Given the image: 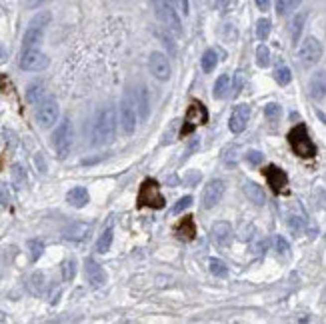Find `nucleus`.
<instances>
[{
  "mask_svg": "<svg viewBox=\"0 0 326 324\" xmlns=\"http://www.w3.org/2000/svg\"><path fill=\"white\" fill-rule=\"evenodd\" d=\"M246 158H248V162H250L252 166H258L264 156H262V152H258V150H250V152L246 154Z\"/></svg>",
  "mask_w": 326,
  "mask_h": 324,
  "instance_id": "44",
  "label": "nucleus"
},
{
  "mask_svg": "<svg viewBox=\"0 0 326 324\" xmlns=\"http://www.w3.org/2000/svg\"><path fill=\"white\" fill-rule=\"evenodd\" d=\"M224 196V180L212 178L202 190V208H214Z\"/></svg>",
  "mask_w": 326,
  "mask_h": 324,
  "instance_id": "13",
  "label": "nucleus"
},
{
  "mask_svg": "<svg viewBox=\"0 0 326 324\" xmlns=\"http://www.w3.org/2000/svg\"><path fill=\"white\" fill-rule=\"evenodd\" d=\"M58 114H60L58 102L54 98H46L36 108V122H38L40 128H50L58 120Z\"/></svg>",
  "mask_w": 326,
  "mask_h": 324,
  "instance_id": "9",
  "label": "nucleus"
},
{
  "mask_svg": "<svg viewBox=\"0 0 326 324\" xmlns=\"http://www.w3.org/2000/svg\"><path fill=\"white\" fill-rule=\"evenodd\" d=\"M4 60H6V50L0 46V62H4Z\"/></svg>",
  "mask_w": 326,
  "mask_h": 324,
  "instance_id": "50",
  "label": "nucleus"
},
{
  "mask_svg": "<svg viewBox=\"0 0 326 324\" xmlns=\"http://www.w3.org/2000/svg\"><path fill=\"white\" fill-rule=\"evenodd\" d=\"M298 58L304 66H312L316 64L320 58H322V44L314 38V36H308L304 38V42L300 44L298 48Z\"/></svg>",
  "mask_w": 326,
  "mask_h": 324,
  "instance_id": "10",
  "label": "nucleus"
},
{
  "mask_svg": "<svg viewBox=\"0 0 326 324\" xmlns=\"http://www.w3.org/2000/svg\"><path fill=\"white\" fill-rule=\"evenodd\" d=\"M316 114H318V118H320V120H322V122H324V124H326V114H324V112H320V110H318V112H316Z\"/></svg>",
  "mask_w": 326,
  "mask_h": 324,
  "instance_id": "51",
  "label": "nucleus"
},
{
  "mask_svg": "<svg viewBox=\"0 0 326 324\" xmlns=\"http://www.w3.org/2000/svg\"><path fill=\"white\" fill-rule=\"evenodd\" d=\"M254 2H256V6L260 10H268L270 8V0H254Z\"/></svg>",
  "mask_w": 326,
  "mask_h": 324,
  "instance_id": "47",
  "label": "nucleus"
},
{
  "mask_svg": "<svg viewBox=\"0 0 326 324\" xmlns=\"http://www.w3.org/2000/svg\"><path fill=\"white\" fill-rule=\"evenodd\" d=\"M274 78H276V82H278L280 86H286V84L292 80V72H290L288 66H278V68L274 70Z\"/></svg>",
  "mask_w": 326,
  "mask_h": 324,
  "instance_id": "31",
  "label": "nucleus"
},
{
  "mask_svg": "<svg viewBox=\"0 0 326 324\" xmlns=\"http://www.w3.org/2000/svg\"><path fill=\"white\" fill-rule=\"evenodd\" d=\"M210 234H212V240H214V244H216V246H220V248L228 246V244L232 242V236H234V232H232V226H230L228 222H216V224L212 226Z\"/></svg>",
  "mask_w": 326,
  "mask_h": 324,
  "instance_id": "16",
  "label": "nucleus"
},
{
  "mask_svg": "<svg viewBox=\"0 0 326 324\" xmlns=\"http://www.w3.org/2000/svg\"><path fill=\"white\" fill-rule=\"evenodd\" d=\"M74 276H76V262L72 258L64 260V264H62V278L66 282H70V280H74Z\"/></svg>",
  "mask_w": 326,
  "mask_h": 324,
  "instance_id": "39",
  "label": "nucleus"
},
{
  "mask_svg": "<svg viewBox=\"0 0 326 324\" xmlns=\"http://www.w3.org/2000/svg\"><path fill=\"white\" fill-rule=\"evenodd\" d=\"M72 140H74L72 124H70L68 118H64V120L58 124V128L54 130V134H52V146H54L56 156H58L60 160H64V158L70 154V150H72Z\"/></svg>",
  "mask_w": 326,
  "mask_h": 324,
  "instance_id": "6",
  "label": "nucleus"
},
{
  "mask_svg": "<svg viewBox=\"0 0 326 324\" xmlns=\"http://www.w3.org/2000/svg\"><path fill=\"white\" fill-rule=\"evenodd\" d=\"M66 202H68L70 206H74V208L86 206V204H88V190H86L84 186H74V188H70L68 194H66Z\"/></svg>",
  "mask_w": 326,
  "mask_h": 324,
  "instance_id": "20",
  "label": "nucleus"
},
{
  "mask_svg": "<svg viewBox=\"0 0 326 324\" xmlns=\"http://www.w3.org/2000/svg\"><path fill=\"white\" fill-rule=\"evenodd\" d=\"M210 272L214 274V276H218V278H224L226 274H228V268H226V264L222 262V260H218V258H210Z\"/></svg>",
  "mask_w": 326,
  "mask_h": 324,
  "instance_id": "34",
  "label": "nucleus"
},
{
  "mask_svg": "<svg viewBox=\"0 0 326 324\" xmlns=\"http://www.w3.org/2000/svg\"><path fill=\"white\" fill-rule=\"evenodd\" d=\"M244 194H246L248 200L254 202L256 206H262V204L266 202V194H264V190H262L256 182H246V184H244Z\"/></svg>",
  "mask_w": 326,
  "mask_h": 324,
  "instance_id": "21",
  "label": "nucleus"
},
{
  "mask_svg": "<svg viewBox=\"0 0 326 324\" xmlns=\"http://www.w3.org/2000/svg\"><path fill=\"white\" fill-rule=\"evenodd\" d=\"M118 122H120V128H122V132L126 136L134 134L136 124H138V114H136V96L130 90L124 92V96L120 100V118H118Z\"/></svg>",
  "mask_w": 326,
  "mask_h": 324,
  "instance_id": "5",
  "label": "nucleus"
},
{
  "mask_svg": "<svg viewBox=\"0 0 326 324\" xmlns=\"http://www.w3.org/2000/svg\"><path fill=\"white\" fill-rule=\"evenodd\" d=\"M206 122H208V110H206V106L202 102H198V100H192V104L186 110V116H184V124L180 128V134L182 136L192 134L198 126H202Z\"/></svg>",
  "mask_w": 326,
  "mask_h": 324,
  "instance_id": "8",
  "label": "nucleus"
},
{
  "mask_svg": "<svg viewBox=\"0 0 326 324\" xmlns=\"http://www.w3.org/2000/svg\"><path fill=\"white\" fill-rule=\"evenodd\" d=\"M30 290L34 294H42V290H44V274L42 272H34L30 276Z\"/></svg>",
  "mask_w": 326,
  "mask_h": 324,
  "instance_id": "36",
  "label": "nucleus"
},
{
  "mask_svg": "<svg viewBox=\"0 0 326 324\" xmlns=\"http://www.w3.org/2000/svg\"><path fill=\"white\" fill-rule=\"evenodd\" d=\"M230 88H232V86H230V76H228V74H220V76L216 78V82H214L212 96H214L216 100H222V98L228 96Z\"/></svg>",
  "mask_w": 326,
  "mask_h": 324,
  "instance_id": "22",
  "label": "nucleus"
},
{
  "mask_svg": "<svg viewBox=\"0 0 326 324\" xmlns=\"http://www.w3.org/2000/svg\"><path fill=\"white\" fill-rule=\"evenodd\" d=\"M264 114H266V118H268L270 122H278L280 116H282V106L276 104V102H270V104H266Z\"/></svg>",
  "mask_w": 326,
  "mask_h": 324,
  "instance_id": "32",
  "label": "nucleus"
},
{
  "mask_svg": "<svg viewBox=\"0 0 326 324\" xmlns=\"http://www.w3.org/2000/svg\"><path fill=\"white\" fill-rule=\"evenodd\" d=\"M26 246H28V250H30V258H32V260H38V258L42 256V252H44V242L38 240V238L28 240Z\"/></svg>",
  "mask_w": 326,
  "mask_h": 324,
  "instance_id": "30",
  "label": "nucleus"
},
{
  "mask_svg": "<svg viewBox=\"0 0 326 324\" xmlns=\"http://www.w3.org/2000/svg\"><path fill=\"white\" fill-rule=\"evenodd\" d=\"M178 2H180L182 12H184V14H188V0H178Z\"/></svg>",
  "mask_w": 326,
  "mask_h": 324,
  "instance_id": "48",
  "label": "nucleus"
},
{
  "mask_svg": "<svg viewBox=\"0 0 326 324\" xmlns=\"http://www.w3.org/2000/svg\"><path fill=\"white\" fill-rule=\"evenodd\" d=\"M116 112L112 106H104L94 120V144L104 146L114 140L116 134Z\"/></svg>",
  "mask_w": 326,
  "mask_h": 324,
  "instance_id": "1",
  "label": "nucleus"
},
{
  "mask_svg": "<svg viewBox=\"0 0 326 324\" xmlns=\"http://www.w3.org/2000/svg\"><path fill=\"white\" fill-rule=\"evenodd\" d=\"M36 164L40 166V172H46V166H44V160L40 156H36Z\"/></svg>",
  "mask_w": 326,
  "mask_h": 324,
  "instance_id": "49",
  "label": "nucleus"
},
{
  "mask_svg": "<svg viewBox=\"0 0 326 324\" xmlns=\"http://www.w3.org/2000/svg\"><path fill=\"white\" fill-rule=\"evenodd\" d=\"M300 2H302V0H278L276 10H278V14H288V12L296 10L300 6Z\"/></svg>",
  "mask_w": 326,
  "mask_h": 324,
  "instance_id": "29",
  "label": "nucleus"
},
{
  "mask_svg": "<svg viewBox=\"0 0 326 324\" xmlns=\"http://www.w3.org/2000/svg\"><path fill=\"white\" fill-rule=\"evenodd\" d=\"M152 6H154V14H156V18L166 26L168 32H174L176 36L182 34V22H180L178 12L174 10V6H172L170 0H154Z\"/></svg>",
  "mask_w": 326,
  "mask_h": 324,
  "instance_id": "3",
  "label": "nucleus"
},
{
  "mask_svg": "<svg viewBox=\"0 0 326 324\" xmlns=\"http://www.w3.org/2000/svg\"><path fill=\"white\" fill-rule=\"evenodd\" d=\"M174 234H176L180 240H186V242L194 240V236H196V224H194V218H192V216L182 218V220L174 226Z\"/></svg>",
  "mask_w": 326,
  "mask_h": 324,
  "instance_id": "18",
  "label": "nucleus"
},
{
  "mask_svg": "<svg viewBox=\"0 0 326 324\" xmlns=\"http://www.w3.org/2000/svg\"><path fill=\"white\" fill-rule=\"evenodd\" d=\"M192 200H194V198H192L190 194H188V196H182V198L172 206V214H180L182 210H186V208L192 204Z\"/></svg>",
  "mask_w": 326,
  "mask_h": 324,
  "instance_id": "41",
  "label": "nucleus"
},
{
  "mask_svg": "<svg viewBox=\"0 0 326 324\" xmlns=\"http://www.w3.org/2000/svg\"><path fill=\"white\" fill-rule=\"evenodd\" d=\"M86 278H88V282H90L94 288L106 284V272H104V268H102L98 262L90 260V258L86 260Z\"/></svg>",
  "mask_w": 326,
  "mask_h": 324,
  "instance_id": "17",
  "label": "nucleus"
},
{
  "mask_svg": "<svg viewBox=\"0 0 326 324\" xmlns=\"http://www.w3.org/2000/svg\"><path fill=\"white\" fill-rule=\"evenodd\" d=\"M136 104H138V110H140V118L146 120L148 114H150V94H148V90L144 86L136 94Z\"/></svg>",
  "mask_w": 326,
  "mask_h": 324,
  "instance_id": "24",
  "label": "nucleus"
},
{
  "mask_svg": "<svg viewBox=\"0 0 326 324\" xmlns=\"http://www.w3.org/2000/svg\"><path fill=\"white\" fill-rule=\"evenodd\" d=\"M112 238H114V230H112V228H106V230L100 234L98 242H96V250H98L100 254L108 252V250H110V244H112Z\"/></svg>",
  "mask_w": 326,
  "mask_h": 324,
  "instance_id": "26",
  "label": "nucleus"
},
{
  "mask_svg": "<svg viewBox=\"0 0 326 324\" xmlns=\"http://www.w3.org/2000/svg\"><path fill=\"white\" fill-rule=\"evenodd\" d=\"M48 22H50L48 12H40L30 20V24H28V28L24 32V38H22V48L24 50L26 48H36V44L42 40V34H44V28L48 26Z\"/></svg>",
  "mask_w": 326,
  "mask_h": 324,
  "instance_id": "7",
  "label": "nucleus"
},
{
  "mask_svg": "<svg viewBox=\"0 0 326 324\" xmlns=\"http://www.w3.org/2000/svg\"><path fill=\"white\" fill-rule=\"evenodd\" d=\"M264 176H266L268 186L272 188L274 194H280V192L286 188V184H288V176H286V172H284L282 168L274 166V164H270V166L264 168Z\"/></svg>",
  "mask_w": 326,
  "mask_h": 324,
  "instance_id": "14",
  "label": "nucleus"
},
{
  "mask_svg": "<svg viewBox=\"0 0 326 324\" xmlns=\"http://www.w3.org/2000/svg\"><path fill=\"white\" fill-rule=\"evenodd\" d=\"M274 246H276V252H278V254H288V250H290L288 242H286L282 236H276V238H274Z\"/></svg>",
  "mask_w": 326,
  "mask_h": 324,
  "instance_id": "43",
  "label": "nucleus"
},
{
  "mask_svg": "<svg viewBox=\"0 0 326 324\" xmlns=\"http://www.w3.org/2000/svg\"><path fill=\"white\" fill-rule=\"evenodd\" d=\"M136 204H138V208H144V206H148V208H156V210L164 208L166 200H164V196H162L160 186H158V182H156L154 178H146V180H142L140 190H138Z\"/></svg>",
  "mask_w": 326,
  "mask_h": 324,
  "instance_id": "2",
  "label": "nucleus"
},
{
  "mask_svg": "<svg viewBox=\"0 0 326 324\" xmlns=\"http://www.w3.org/2000/svg\"><path fill=\"white\" fill-rule=\"evenodd\" d=\"M88 230H90L88 224L74 222V224H70L68 228H64V238H66V240H82V238L88 234Z\"/></svg>",
  "mask_w": 326,
  "mask_h": 324,
  "instance_id": "23",
  "label": "nucleus"
},
{
  "mask_svg": "<svg viewBox=\"0 0 326 324\" xmlns=\"http://www.w3.org/2000/svg\"><path fill=\"white\" fill-rule=\"evenodd\" d=\"M302 24H304V14H296L292 18V24H290V30H292V42H298V36L302 32Z\"/></svg>",
  "mask_w": 326,
  "mask_h": 324,
  "instance_id": "37",
  "label": "nucleus"
},
{
  "mask_svg": "<svg viewBox=\"0 0 326 324\" xmlns=\"http://www.w3.org/2000/svg\"><path fill=\"white\" fill-rule=\"evenodd\" d=\"M288 144H290V148L294 150L296 156L312 158V156L316 154V146H314V142L310 140L308 130H306L304 124H298V126H294V128L288 132Z\"/></svg>",
  "mask_w": 326,
  "mask_h": 324,
  "instance_id": "4",
  "label": "nucleus"
},
{
  "mask_svg": "<svg viewBox=\"0 0 326 324\" xmlns=\"http://www.w3.org/2000/svg\"><path fill=\"white\" fill-rule=\"evenodd\" d=\"M10 204V194L4 186H0V206H8Z\"/></svg>",
  "mask_w": 326,
  "mask_h": 324,
  "instance_id": "45",
  "label": "nucleus"
},
{
  "mask_svg": "<svg viewBox=\"0 0 326 324\" xmlns=\"http://www.w3.org/2000/svg\"><path fill=\"white\" fill-rule=\"evenodd\" d=\"M222 160L226 162V164H234V162L238 160V146H228L222 154Z\"/></svg>",
  "mask_w": 326,
  "mask_h": 324,
  "instance_id": "40",
  "label": "nucleus"
},
{
  "mask_svg": "<svg viewBox=\"0 0 326 324\" xmlns=\"http://www.w3.org/2000/svg\"><path fill=\"white\" fill-rule=\"evenodd\" d=\"M216 62H218V50H206V52L202 54L200 64H202V70H204V72H212L214 66H216Z\"/></svg>",
  "mask_w": 326,
  "mask_h": 324,
  "instance_id": "27",
  "label": "nucleus"
},
{
  "mask_svg": "<svg viewBox=\"0 0 326 324\" xmlns=\"http://www.w3.org/2000/svg\"><path fill=\"white\" fill-rule=\"evenodd\" d=\"M270 20L268 18H260L258 22H256V36L260 38V40H266L268 38V34H270Z\"/></svg>",
  "mask_w": 326,
  "mask_h": 324,
  "instance_id": "38",
  "label": "nucleus"
},
{
  "mask_svg": "<svg viewBox=\"0 0 326 324\" xmlns=\"http://www.w3.org/2000/svg\"><path fill=\"white\" fill-rule=\"evenodd\" d=\"M48 66V56L36 48H26L20 56V68L28 72H40Z\"/></svg>",
  "mask_w": 326,
  "mask_h": 324,
  "instance_id": "11",
  "label": "nucleus"
},
{
  "mask_svg": "<svg viewBox=\"0 0 326 324\" xmlns=\"http://www.w3.org/2000/svg\"><path fill=\"white\" fill-rule=\"evenodd\" d=\"M286 222H288V228H290V230H292L296 236H298V234L304 230V218H302V216H298V214H290Z\"/></svg>",
  "mask_w": 326,
  "mask_h": 324,
  "instance_id": "35",
  "label": "nucleus"
},
{
  "mask_svg": "<svg viewBox=\"0 0 326 324\" xmlns=\"http://www.w3.org/2000/svg\"><path fill=\"white\" fill-rule=\"evenodd\" d=\"M308 88H310V96H312L314 100H322V98L326 96V72H316V74H312Z\"/></svg>",
  "mask_w": 326,
  "mask_h": 324,
  "instance_id": "19",
  "label": "nucleus"
},
{
  "mask_svg": "<svg viewBox=\"0 0 326 324\" xmlns=\"http://www.w3.org/2000/svg\"><path fill=\"white\" fill-rule=\"evenodd\" d=\"M160 40L164 42V46L170 50V54H176V46H174V42H172V38H168L166 34H160Z\"/></svg>",
  "mask_w": 326,
  "mask_h": 324,
  "instance_id": "46",
  "label": "nucleus"
},
{
  "mask_svg": "<svg viewBox=\"0 0 326 324\" xmlns=\"http://www.w3.org/2000/svg\"><path fill=\"white\" fill-rule=\"evenodd\" d=\"M42 94H44L42 82H32V84H28V88H26V100H28L30 104H36V102L42 98Z\"/></svg>",
  "mask_w": 326,
  "mask_h": 324,
  "instance_id": "25",
  "label": "nucleus"
},
{
  "mask_svg": "<svg viewBox=\"0 0 326 324\" xmlns=\"http://www.w3.org/2000/svg\"><path fill=\"white\" fill-rule=\"evenodd\" d=\"M248 120H250V106H248V104H238V106H234V110H232V114H230L228 126H230V130H232L234 134H240V132L246 128Z\"/></svg>",
  "mask_w": 326,
  "mask_h": 324,
  "instance_id": "15",
  "label": "nucleus"
},
{
  "mask_svg": "<svg viewBox=\"0 0 326 324\" xmlns=\"http://www.w3.org/2000/svg\"><path fill=\"white\" fill-rule=\"evenodd\" d=\"M256 64H258L260 68H266V66L270 64V50H268L264 44H260V46L256 48Z\"/></svg>",
  "mask_w": 326,
  "mask_h": 324,
  "instance_id": "33",
  "label": "nucleus"
},
{
  "mask_svg": "<svg viewBox=\"0 0 326 324\" xmlns=\"http://www.w3.org/2000/svg\"><path fill=\"white\" fill-rule=\"evenodd\" d=\"M148 68H150L152 76H154L156 80H162V82L168 80L170 74H172L170 62H168L166 54H162V52H152V54L148 56Z\"/></svg>",
  "mask_w": 326,
  "mask_h": 324,
  "instance_id": "12",
  "label": "nucleus"
},
{
  "mask_svg": "<svg viewBox=\"0 0 326 324\" xmlns=\"http://www.w3.org/2000/svg\"><path fill=\"white\" fill-rule=\"evenodd\" d=\"M26 170L20 166V164H14L12 166V182H14V186L16 188H24L26 186Z\"/></svg>",
  "mask_w": 326,
  "mask_h": 324,
  "instance_id": "28",
  "label": "nucleus"
},
{
  "mask_svg": "<svg viewBox=\"0 0 326 324\" xmlns=\"http://www.w3.org/2000/svg\"><path fill=\"white\" fill-rule=\"evenodd\" d=\"M242 86H244V74H242V72H236V74H234L232 88H230V90H232V94H234V96H238V94H240V90H242Z\"/></svg>",
  "mask_w": 326,
  "mask_h": 324,
  "instance_id": "42",
  "label": "nucleus"
}]
</instances>
